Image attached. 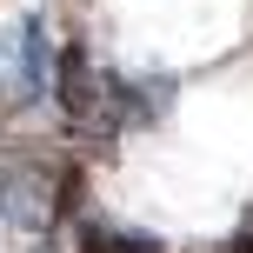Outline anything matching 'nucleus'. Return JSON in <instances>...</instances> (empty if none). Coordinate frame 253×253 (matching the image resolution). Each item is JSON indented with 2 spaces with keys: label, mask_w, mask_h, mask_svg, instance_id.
I'll return each mask as SVG.
<instances>
[{
  "label": "nucleus",
  "mask_w": 253,
  "mask_h": 253,
  "mask_svg": "<svg viewBox=\"0 0 253 253\" xmlns=\"http://www.w3.org/2000/svg\"><path fill=\"white\" fill-rule=\"evenodd\" d=\"M93 60H87V47H67L60 53V114L74 120V126H87V114H93Z\"/></svg>",
  "instance_id": "obj_1"
},
{
  "label": "nucleus",
  "mask_w": 253,
  "mask_h": 253,
  "mask_svg": "<svg viewBox=\"0 0 253 253\" xmlns=\"http://www.w3.org/2000/svg\"><path fill=\"white\" fill-rule=\"evenodd\" d=\"M80 253H160V240H147V233H120V227H87Z\"/></svg>",
  "instance_id": "obj_2"
},
{
  "label": "nucleus",
  "mask_w": 253,
  "mask_h": 253,
  "mask_svg": "<svg viewBox=\"0 0 253 253\" xmlns=\"http://www.w3.org/2000/svg\"><path fill=\"white\" fill-rule=\"evenodd\" d=\"M220 253H253V220H247V227H240V233H233V240H227V247H220Z\"/></svg>",
  "instance_id": "obj_3"
}]
</instances>
